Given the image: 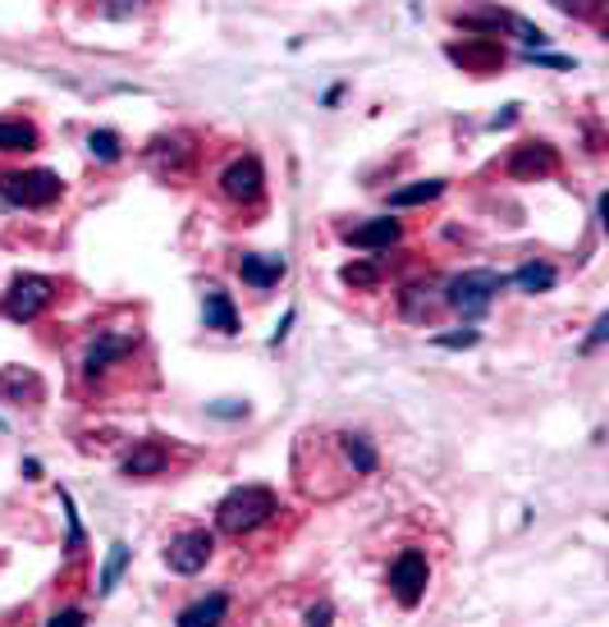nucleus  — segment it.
<instances>
[{"mask_svg": "<svg viewBox=\"0 0 609 627\" xmlns=\"http://www.w3.org/2000/svg\"><path fill=\"white\" fill-rule=\"evenodd\" d=\"M275 513H279V499L271 486H239L216 504V527L225 536H248L262 522H271Z\"/></svg>", "mask_w": 609, "mask_h": 627, "instance_id": "obj_1", "label": "nucleus"}, {"mask_svg": "<svg viewBox=\"0 0 609 627\" xmlns=\"http://www.w3.org/2000/svg\"><path fill=\"white\" fill-rule=\"evenodd\" d=\"M500 288H504V275L495 271H463L444 284V307L463 311V317H481V311H490Z\"/></svg>", "mask_w": 609, "mask_h": 627, "instance_id": "obj_2", "label": "nucleus"}, {"mask_svg": "<svg viewBox=\"0 0 609 627\" xmlns=\"http://www.w3.org/2000/svg\"><path fill=\"white\" fill-rule=\"evenodd\" d=\"M60 192H64V184L51 170H10V175H0V198H5L10 206L37 211V206H51Z\"/></svg>", "mask_w": 609, "mask_h": 627, "instance_id": "obj_3", "label": "nucleus"}, {"mask_svg": "<svg viewBox=\"0 0 609 627\" xmlns=\"http://www.w3.org/2000/svg\"><path fill=\"white\" fill-rule=\"evenodd\" d=\"M390 595L399 600L404 610H417L421 600H427V587H431V564L421 549H399V559L390 564Z\"/></svg>", "mask_w": 609, "mask_h": 627, "instance_id": "obj_4", "label": "nucleus"}, {"mask_svg": "<svg viewBox=\"0 0 609 627\" xmlns=\"http://www.w3.org/2000/svg\"><path fill=\"white\" fill-rule=\"evenodd\" d=\"M51 303H56V284L51 280H46V275H19L5 288V298H0V311L23 326V321H37Z\"/></svg>", "mask_w": 609, "mask_h": 627, "instance_id": "obj_5", "label": "nucleus"}, {"mask_svg": "<svg viewBox=\"0 0 609 627\" xmlns=\"http://www.w3.org/2000/svg\"><path fill=\"white\" fill-rule=\"evenodd\" d=\"M211 554H216V536L193 527V532H179L170 545H166V568L179 572V577H193L211 564Z\"/></svg>", "mask_w": 609, "mask_h": 627, "instance_id": "obj_6", "label": "nucleus"}, {"mask_svg": "<svg viewBox=\"0 0 609 627\" xmlns=\"http://www.w3.org/2000/svg\"><path fill=\"white\" fill-rule=\"evenodd\" d=\"M220 192H225L229 202H239V206L262 202V192H266V170H262V161H256V156L229 161L225 175H220Z\"/></svg>", "mask_w": 609, "mask_h": 627, "instance_id": "obj_7", "label": "nucleus"}, {"mask_svg": "<svg viewBox=\"0 0 609 627\" xmlns=\"http://www.w3.org/2000/svg\"><path fill=\"white\" fill-rule=\"evenodd\" d=\"M440 307H444V288L435 280H413L399 294V317L413 326H427Z\"/></svg>", "mask_w": 609, "mask_h": 627, "instance_id": "obj_8", "label": "nucleus"}, {"mask_svg": "<svg viewBox=\"0 0 609 627\" xmlns=\"http://www.w3.org/2000/svg\"><path fill=\"white\" fill-rule=\"evenodd\" d=\"M554 165H559V156L550 142H518L509 156V175L513 179H546V175H554Z\"/></svg>", "mask_w": 609, "mask_h": 627, "instance_id": "obj_9", "label": "nucleus"}, {"mask_svg": "<svg viewBox=\"0 0 609 627\" xmlns=\"http://www.w3.org/2000/svg\"><path fill=\"white\" fill-rule=\"evenodd\" d=\"M444 56H450L454 64H463V69H473V74H486V69H495V64H504V46L495 42V37H473V42H450L444 46Z\"/></svg>", "mask_w": 609, "mask_h": 627, "instance_id": "obj_10", "label": "nucleus"}, {"mask_svg": "<svg viewBox=\"0 0 609 627\" xmlns=\"http://www.w3.org/2000/svg\"><path fill=\"white\" fill-rule=\"evenodd\" d=\"M399 238H404V225H399V221H390V215H377V221H367V225L344 229V244L367 248V252H385V248L399 244Z\"/></svg>", "mask_w": 609, "mask_h": 627, "instance_id": "obj_11", "label": "nucleus"}, {"mask_svg": "<svg viewBox=\"0 0 609 627\" xmlns=\"http://www.w3.org/2000/svg\"><path fill=\"white\" fill-rule=\"evenodd\" d=\"M133 344H138V334H97L92 348H87V357H83V376L97 380L101 371H110V362H120Z\"/></svg>", "mask_w": 609, "mask_h": 627, "instance_id": "obj_12", "label": "nucleus"}, {"mask_svg": "<svg viewBox=\"0 0 609 627\" xmlns=\"http://www.w3.org/2000/svg\"><path fill=\"white\" fill-rule=\"evenodd\" d=\"M239 275L252 288H271V284H279L289 275V261L275 257V252H248V257H239Z\"/></svg>", "mask_w": 609, "mask_h": 627, "instance_id": "obj_13", "label": "nucleus"}, {"mask_svg": "<svg viewBox=\"0 0 609 627\" xmlns=\"http://www.w3.org/2000/svg\"><path fill=\"white\" fill-rule=\"evenodd\" d=\"M166 463H170V449L160 445V440H143V445H133V453L120 463V472L129 481H143V476H160V472H166Z\"/></svg>", "mask_w": 609, "mask_h": 627, "instance_id": "obj_14", "label": "nucleus"}, {"mask_svg": "<svg viewBox=\"0 0 609 627\" xmlns=\"http://www.w3.org/2000/svg\"><path fill=\"white\" fill-rule=\"evenodd\" d=\"M335 440H339V453H344V468L354 476H371L381 468L377 445H371L367 436H358V430H344V436H335Z\"/></svg>", "mask_w": 609, "mask_h": 627, "instance_id": "obj_15", "label": "nucleus"}, {"mask_svg": "<svg viewBox=\"0 0 609 627\" xmlns=\"http://www.w3.org/2000/svg\"><path fill=\"white\" fill-rule=\"evenodd\" d=\"M202 321H206V330L239 334V311H234L225 288H206V294H202Z\"/></svg>", "mask_w": 609, "mask_h": 627, "instance_id": "obj_16", "label": "nucleus"}, {"mask_svg": "<svg viewBox=\"0 0 609 627\" xmlns=\"http://www.w3.org/2000/svg\"><path fill=\"white\" fill-rule=\"evenodd\" d=\"M0 152L14 156V152H37V129L28 119H0Z\"/></svg>", "mask_w": 609, "mask_h": 627, "instance_id": "obj_17", "label": "nucleus"}, {"mask_svg": "<svg viewBox=\"0 0 609 627\" xmlns=\"http://www.w3.org/2000/svg\"><path fill=\"white\" fill-rule=\"evenodd\" d=\"M559 271L550 267V261H527V267L513 271V284L523 288V294H546V288H554Z\"/></svg>", "mask_w": 609, "mask_h": 627, "instance_id": "obj_18", "label": "nucleus"}, {"mask_svg": "<svg viewBox=\"0 0 609 627\" xmlns=\"http://www.w3.org/2000/svg\"><path fill=\"white\" fill-rule=\"evenodd\" d=\"M229 614V595H206L198 605H189L179 614V627H202V623H220Z\"/></svg>", "mask_w": 609, "mask_h": 627, "instance_id": "obj_19", "label": "nucleus"}, {"mask_svg": "<svg viewBox=\"0 0 609 627\" xmlns=\"http://www.w3.org/2000/svg\"><path fill=\"white\" fill-rule=\"evenodd\" d=\"M444 192V179H417L408 188H394L390 192V206H421V202H435Z\"/></svg>", "mask_w": 609, "mask_h": 627, "instance_id": "obj_20", "label": "nucleus"}, {"mask_svg": "<svg viewBox=\"0 0 609 627\" xmlns=\"http://www.w3.org/2000/svg\"><path fill=\"white\" fill-rule=\"evenodd\" d=\"M152 165L156 170H183V161H189V147H183V138H156L147 147Z\"/></svg>", "mask_w": 609, "mask_h": 627, "instance_id": "obj_21", "label": "nucleus"}, {"mask_svg": "<svg viewBox=\"0 0 609 627\" xmlns=\"http://www.w3.org/2000/svg\"><path fill=\"white\" fill-rule=\"evenodd\" d=\"M124 568H129V545L115 541V545H110V554H106V564H101V577H97V595H110Z\"/></svg>", "mask_w": 609, "mask_h": 627, "instance_id": "obj_22", "label": "nucleus"}, {"mask_svg": "<svg viewBox=\"0 0 609 627\" xmlns=\"http://www.w3.org/2000/svg\"><path fill=\"white\" fill-rule=\"evenodd\" d=\"M87 152L97 161H106V165H115L124 156V142H120V133H110V129H92L87 133Z\"/></svg>", "mask_w": 609, "mask_h": 627, "instance_id": "obj_23", "label": "nucleus"}, {"mask_svg": "<svg viewBox=\"0 0 609 627\" xmlns=\"http://www.w3.org/2000/svg\"><path fill=\"white\" fill-rule=\"evenodd\" d=\"M339 280L348 288H377L381 284V267H377V261H348V267L339 271Z\"/></svg>", "mask_w": 609, "mask_h": 627, "instance_id": "obj_24", "label": "nucleus"}, {"mask_svg": "<svg viewBox=\"0 0 609 627\" xmlns=\"http://www.w3.org/2000/svg\"><path fill=\"white\" fill-rule=\"evenodd\" d=\"M106 19H133L138 10H143V0H101L97 5Z\"/></svg>", "mask_w": 609, "mask_h": 627, "instance_id": "obj_25", "label": "nucleus"}, {"mask_svg": "<svg viewBox=\"0 0 609 627\" xmlns=\"http://www.w3.org/2000/svg\"><path fill=\"white\" fill-rule=\"evenodd\" d=\"M477 340H481L477 330H458V334H435L431 344H435V348H473Z\"/></svg>", "mask_w": 609, "mask_h": 627, "instance_id": "obj_26", "label": "nucleus"}, {"mask_svg": "<svg viewBox=\"0 0 609 627\" xmlns=\"http://www.w3.org/2000/svg\"><path fill=\"white\" fill-rule=\"evenodd\" d=\"M206 413H211V417H225V422H234V417H248V403H239V399H220V403H211Z\"/></svg>", "mask_w": 609, "mask_h": 627, "instance_id": "obj_27", "label": "nucleus"}, {"mask_svg": "<svg viewBox=\"0 0 609 627\" xmlns=\"http://www.w3.org/2000/svg\"><path fill=\"white\" fill-rule=\"evenodd\" d=\"M550 5H554V10H564V14H577V19H582V14H592L596 0H550Z\"/></svg>", "mask_w": 609, "mask_h": 627, "instance_id": "obj_28", "label": "nucleus"}, {"mask_svg": "<svg viewBox=\"0 0 609 627\" xmlns=\"http://www.w3.org/2000/svg\"><path fill=\"white\" fill-rule=\"evenodd\" d=\"M51 623H56V627H79V623H87V614H83V610H64V614H56Z\"/></svg>", "mask_w": 609, "mask_h": 627, "instance_id": "obj_29", "label": "nucleus"}, {"mask_svg": "<svg viewBox=\"0 0 609 627\" xmlns=\"http://www.w3.org/2000/svg\"><path fill=\"white\" fill-rule=\"evenodd\" d=\"M605 330H609V321H605V317H600V321H596V326H592V340H587V353H592V348H600V344H605Z\"/></svg>", "mask_w": 609, "mask_h": 627, "instance_id": "obj_30", "label": "nucleus"}, {"mask_svg": "<svg viewBox=\"0 0 609 627\" xmlns=\"http://www.w3.org/2000/svg\"><path fill=\"white\" fill-rule=\"evenodd\" d=\"M331 618H335L331 605H312V610H308V623H331Z\"/></svg>", "mask_w": 609, "mask_h": 627, "instance_id": "obj_31", "label": "nucleus"}, {"mask_svg": "<svg viewBox=\"0 0 609 627\" xmlns=\"http://www.w3.org/2000/svg\"><path fill=\"white\" fill-rule=\"evenodd\" d=\"M536 64H550V69H573V60H564V56H532Z\"/></svg>", "mask_w": 609, "mask_h": 627, "instance_id": "obj_32", "label": "nucleus"}, {"mask_svg": "<svg viewBox=\"0 0 609 627\" xmlns=\"http://www.w3.org/2000/svg\"><path fill=\"white\" fill-rule=\"evenodd\" d=\"M0 430H5V422H0Z\"/></svg>", "mask_w": 609, "mask_h": 627, "instance_id": "obj_33", "label": "nucleus"}]
</instances>
